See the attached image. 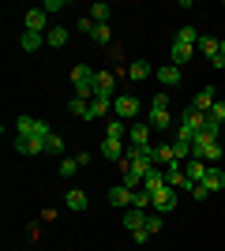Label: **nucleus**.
I'll return each mask as SVG.
<instances>
[{
	"label": "nucleus",
	"mask_w": 225,
	"mask_h": 251,
	"mask_svg": "<svg viewBox=\"0 0 225 251\" xmlns=\"http://www.w3.org/2000/svg\"><path fill=\"white\" fill-rule=\"evenodd\" d=\"M15 135H19V139H30V143H42V147H45V139L53 135V127L45 124V120H34V116L23 113L19 120H15Z\"/></svg>",
	"instance_id": "obj_1"
},
{
	"label": "nucleus",
	"mask_w": 225,
	"mask_h": 251,
	"mask_svg": "<svg viewBox=\"0 0 225 251\" xmlns=\"http://www.w3.org/2000/svg\"><path fill=\"white\" fill-rule=\"evenodd\" d=\"M72 86H75V98H94L98 90V72L94 68H86V64H79V68H72Z\"/></svg>",
	"instance_id": "obj_2"
},
{
	"label": "nucleus",
	"mask_w": 225,
	"mask_h": 251,
	"mask_svg": "<svg viewBox=\"0 0 225 251\" xmlns=\"http://www.w3.org/2000/svg\"><path fill=\"white\" fill-rule=\"evenodd\" d=\"M135 113H139V98H131V94L113 98V116L117 120H135Z\"/></svg>",
	"instance_id": "obj_3"
},
{
	"label": "nucleus",
	"mask_w": 225,
	"mask_h": 251,
	"mask_svg": "<svg viewBox=\"0 0 225 251\" xmlns=\"http://www.w3.org/2000/svg\"><path fill=\"white\" fill-rule=\"evenodd\" d=\"M176 202H180V195H176V188H169V184L161 191H154V210H158V214H173Z\"/></svg>",
	"instance_id": "obj_4"
},
{
	"label": "nucleus",
	"mask_w": 225,
	"mask_h": 251,
	"mask_svg": "<svg viewBox=\"0 0 225 251\" xmlns=\"http://www.w3.org/2000/svg\"><path fill=\"white\" fill-rule=\"evenodd\" d=\"M180 127L188 131V135H199V131H206V113H195L192 105L184 109V116H180Z\"/></svg>",
	"instance_id": "obj_5"
},
{
	"label": "nucleus",
	"mask_w": 225,
	"mask_h": 251,
	"mask_svg": "<svg viewBox=\"0 0 225 251\" xmlns=\"http://www.w3.org/2000/svg\"><path fill=\"white\" fill-rule=\"evenodd\" d=\"M109 206H120V210H128L131 206V199H135V191L128 188V184H117V188H109Z\"/></svg>",
	"instance_id": "obj_6"
},
{
	"label": "nucleus",
	"mask_w": 225,
	"mask_h": 251,
	"mask_svg": "<svg viewBox=\"0 0 225 251\" xmlns=\"http://www.w3.org/2000/svg\"><path fill=\"white\" fill-rule=\"evenodd\" d=\"M113 98H117V94H105V90H98V94L90 98V116H86V120H98V116H105L109 109H113Z\"/></svg>",
	"instance_id": "obj_7"
},
{
	"label": "nucleus",
	"mask_w": 225,
	"mask_h": 251,
	"mask_svg": "<svg viewBox=\"0 0 225 251\" xmlns=\"http://www.w3.org/2000/svg\"><path fill=\"white\" fill-rule=\"evenodd\" d=\"M150 127H154V131H169L173 127V113L169 109H154V105H150V120H147Z\"/></svg>",
	"instance_id": "obj_8"
},
{
	"label": "nucleus",
	"mask_w": 225,
	"mask_h": 251,
	"mask_svg": "<svg viewBox=\"0 0 225 251\" xmlns=\"http://www.w3.org/2000/svg\"><path fill=\"white\" fill-rule=\"evenodd\" d=\"M124 229H128V232H139V229H147V210H135V206H128V210H124Z\"/></svg>",
	"instance_id": "obj_9"
},
{
	"label": "nucleus",
	"mask_w": 225,
	"mask_h": 251,
	"mask_svg": "<svg viewBox=\"0 0 225 251\" xmlns=\"http://www.w3.org/2000/svg\"><path fill=\"white\" fill-rule=\"evenodd\" d=\"M210 169H214V165H206V161H199V157H192V161H188V169H184V176L192 180V184H203Z\"/></svg>",
	"instance_id": "obj_10"
},
{
	"label": "nucleus",
	"mask_w": 225,
	"mask_h": 251,
	"mask_svg": "<svg viewBox=\"0 0 225 251\" xmlns=\"http://www.w3.org/2000/svg\"><path fill=\"white\" fill-rule=\"evenodd\" d=\"M150 131H154V127H150V124H143V120H139V124H131V127H128L131 147H150Z\"/></svg>",
	"instance_id": "obj_11"
},
{
	"label": "nucleus",
	"mask_w": 225,
	"mask_h": 251,
	"mask_svg": "<svg viewBox=\"0 0 225 251\" xmlns=\"http://www.w3.org/2000/svg\"><path fill=\"white\" fill-rule=\"evenodd\" d=\"M165 184H169V180H165V169H158V165H154V169L147 173V176H143V188H147L150 195H154V191H161Z\"/></svg>",
	"instance_id": "obj_12"
},
{
	"label": "nucleus",
	"mask_w": 225,
	"mask_h": 251,
	"mask_svg": "<svg viewBox=\"0 0 225 251\" xmlns=\"http://www.w3.org/2000/svg\"><path fill=\"white\" fill-rule=\"evenodd\" d=\"M45 26H49V15H45L42 8L26 11V30H30V34H45Z\"/></svg>",
	"instance_id": "obj_13"
},
{
	"label": "nucleus",
	"mask_w": 225,
	"mask_h": 251,
	"mask_svg": "<svg viewBox=\"0 0 225 251\" xmlns=\"http://www.w3.org/2000/svg\"><path fill=\"white\" fill-rule=\"evenodd\" d=\"M192 49H195V45H188V42H173L169 64H176V68H180V64H188V60H192Z\"/></svg>",
	"instance_id": "obj_14"
},
{
	"label": "nucleus",
	"mask_w": 225,
	"mask_h": 251,
	"mask_svg": "<svg viewBox=\"0 0 225 251\" xmlns=\"http://www.w3.org/2000/svg\"><path fill=\"white\" fill-rule=\"evenodd\" d=\"M192 109H195V113H210V109H214V86H203V90L195 94Z\"/></svg>",
	"instance_id": "obj_15"
},
{
	"label": "nucleus",
	"mask_w": 225,
	"mask_h": 251,
	"mask_svg": "<svg viewBox=\"0 0 225 251\" xmlns=\"http://www.w3.org/2000/svg\"><path fill=\"white\" fill-rule=\"evenodd\" d=\"M101 157H109V161H124V143H120V139H105V143H101Z\"/></svg>",
	"instance_id": "obj_16"
},
{
	"label": "nucleus",
	"mask_w": 225,
	"mask_h": 251,
	"mask_svg": "<svg viewBox=\"0 0 225 251\" xmlns=\"http://www.w3.org/2000/svg\"><path fill=\"white\" fill-rule=\"evenodd\" d=\"M158 83H161V86H176V83H180V68H176V64L158 68Z\"/></svg>",
	"instance_id": "obj_17"
},
{
	"label": "nucleus",
	"mask_w": 225,
	"mask_h": 251,
	"mask_svg": "<svg viewBox=\"0 0 225 251\" xmlns=\"http://www.w3.org/2000/svg\"><path fill=\"white\" fill-rule=\"evenodd\" d=\"M150 72H154V68H150L147 60H131V64H128V72H124V75H128V79H135V83H143V79H147Z\"/></svg>",
	"instance_id": "obj_18"
},
{
	"label": "nucleus",
	"mask_w": 225,
	"mask_h": 251,
	"mask_svg": "<svg viewBox=\"0 0 225 251\" xmlns=\"http://www.w3.org/2000/svg\"><path fill=\"white\" fill-rule=\"evenodd\" d=\"M203 188L206 191H225V173H222V169H210V173H206V180H203Z\"/></svg>",
	"instance_id": "obj_19"
},
{
	"label": "nucleus",
	"mask_w": 225,
	"mask_h": 251,
	"mask_svg": "<svg viewBox=\"0 0 225 251\" xmlns=\"http://www.w3.org/2000/svg\"><path fill=\"white\" fill-rule=\"evenodd\" d=\"M120 169H124V184H128L131 191H139V188H143V176H147V173H139V169H131V165H124V161H120Z\"/></svg>",
	"instance_id": "obj_20"
},
{
	"label": "nucleus",
	"mask_w": 225,
	"mask_h": 251,
	"mask_svg": "<svg viewBox=\"0 0 225 251\" xmlns=\"http://www.w3.org/2000/svg\"><path fill=\"white\" fill-rule=\"evenodd\" d=\"M199 49H203L210 60H218V56H222V42H218V38H210V34H203V38H199Z\"/></svg>",
	"instance_id": "obj_21"
},
{
	"label": "nucleus",
	"mask_w": 225,
	"mask_h": 251,
	"mask_svg": "<svg viewBox=\"0 0 225 251\" xmlns=\"http://www.w3.org/2000/svg\"><path fill=\"white\" fill-rule=\"evenodd\" d=\"M45 45H53V49H60V45H68V26H53V30L45 34Z\"/></svg>",
	"instance_id": "obj_22"
},
{
	"label": "nucleus",
	"mask_w": 225,
	"mask_h": 251,
	"mask_svg": "<svg viewBox=\"0 0 225 251\" xmlns=\"http://www.w3.org/2000/svg\"><path fill=\"white\" fill-rule=\"evenodd\" d=\"M19 45H23V52H34L38 45H45V34H30V30H23Z\"/></svg>",
	"instance_id": "obj_23"
},
{
	"label": "nucleus",
	"mask_w": 225,
	"mask_h": 251,
	"mask_svg": "<svg viewBox=\"0 0 225 251\" xmlns=\"http://www.w3.org/2000/svg\"><path fill=\"white\" fill-rule=\"evenodd\" d=\"M64 202H68V210L83 214V210H86V191H68V195H64Z\"/></svg>",
	"instance_id": "obj_24"
},
{
	"label": "nucleus",
	"mask_w": 225,
	"mask_h": 251,
	"mask_svg": "<svg viewBox=\"0 0 225 251\" xmlns=\"http://www.w3.org/2000/svg\"><path fill=\"white\" fill-rule=\"evenodd\" d=\"M154 161H161V165H173V161H176L169 143H154Z\"/></svg>",
	"instance_id": "obj_25"
},
{
	"label": "nucleus",
	"mask_w": 225,
	"mask_h": 251,
	"mask_svg": "<svg viewBox=\"0 0 225 251\" xmlns=\"http://www.w3.org/2000/svg\"><path fill=\"white\" fill-rule=\"evenodd\" d=\"M68 113L86 120V116H90V101H86V98H72V101H68Z\"/></svg>",
	"instance_id": "obj_26"
},
{
	"label": "nucleus",
	"mask_w": 225,
	"mask_h": 251,
	"mask_svg": "<svg viewBox=\"0 0 225 251\" xmlns=\"http://www.w3.org/2000/svg\"><path fill=\"white\" fill-rule=\"evenodd\" d=\"M113 86H117L113 72H98V90H105V94H113ZM98 90H94V94H98Z\"/></svg>",
	"instance_id": "obj_27"
},
{
	"label": "nucleus",
	"mask_w": 225,
	"mask_h": 251,
	"mask_svg": "<svg viewBox=\"0 0 225 251\" xmlns=\"http://www.w3.org/2000/svg\"><path fill=\"white\" fill-rule=\"evenodd\" d=\"M109 15H113L109 4H94V8H90V19H94V23H109Z\"/></svg>",
	"instance_id": "obj_28"
},
{
	"label": "nucleus",
	"mask_w": 225,
	"mask_h": 251,
	"mask_svg": "<svg viewBox=\"0 0 225 251\" xmlns=\"http://www.w3.org/2000/svg\"><path fill=\"white\" fill-rule=\"evenodd\" d=\"M210 124H218V127H225V101H214V109H210Z\"/></svg>",
	"instance_id": "obj_29"
},
{
	"label": "nucleus",
	"mask_w": 225,
	"mask_h": 251,
	"mask_svg": "<svg viewBox=\"0 0 225 251\" xmlns=\"http://www.w3.org/2000/svg\"><path fill=\"white\" fill-rule=\"evenodd\" d=\"M90 38H94L98 45H105V42H113V34H109V23H98V26H94V34H90Z\"/></svg>",
	"instance_id": "obj_30"
},
{
	"label": "nucleus",
	"mask_w": 225,
	"mask_h": 251,
	"mask_svg": "<svg viewBox=\"0 0 225 251\" xmlns=\"http://www.w3.org/2000/svg\"><path fill=\"white\" fill-rule=\"evenodd\" d=\"M199 38H203V34L195 30V26H184V30L176 34V42H188V45H199Z\"/></svg>",
	"instance_id": "obj_31"
},
{
	"label": "nucleus",
	"mask_w": 225,
	"mask_h": 251,
	"mask_svg": "<svg viewBox=\"0 0 225 251\" xmlns=\"http://www.w3.org/2000/svg\"><path fill=\"white\" fill-rule=\"evenodd\" d=\"M105 139H124V120H113L105 127Z\"/></svg>",
	"instance_id": "obj_32"
},
{
	"label": "nucleus",
	"mask_w": 225,
	"mask_h": 251,
	"mask_svg": "<svg viewBox=\"0 0 225 251\" xmlns=\"http://www.w3.org/2000/svg\"><path fill=\"white\" fill-rule=\"evenodd\" d=\"M75 169H79V161H75V157H64V161H60V176H75Z\"/></svg>",
	"instance_id": "obj_33"
},
{
	"label": "nucleus",
	"mask_w": 225,
	"mask_h": 251,
	"mask_svg": "<svg viewBox=\"0 0 225 251\" xmlns=\"http://www.w3.org/2000/svg\"><path fill=\"white\" fill-rule=\"evenodd\" d=\"M147 232L154 236V232H161V214L154 210V214H147Z\"/></svg>",
	"instance_id": "obj_34"
},
{
	"label": "nucleus",
	"mask_w": 225,
	"mask_h": 251,
	"mask_svg": "<svg viewBox=\"0 0 225 251\" xmlns=\"http://www.w3.org/2000/svg\"><path fill=\"white\" fill-rule=\"evenodd\" d=\"M60 147H64V143H60V135H56V131L45 139V154H60Z\"/></svg>",
	"instance_id": "obj_35"
},
{
	"label": "nucleus",
	"mask_w": 225,
	"mask_h": 251,
	"mask_svg": "<svg viewBox=\"0 0 225 251\" xmlns=\"http://www.w3.org/2000/svg\"><path fill=\"white\" fill-rule=\"evenodd\" d=\"M60 8H64V0H45V4H42L45 15H49V11H60Z\"/></svg>",
	"instance_id": "obj_36"
},
{
	"label": "nucleus",
	"mask_w": 225,
	"mask_h": 251,
	"mask_svg": "<svg viewBox=\"0 0 225 251\" xmlns=\"http://www.w3.org/2000/svg\"><path fill=\"white\" fill-rule=\"evenodd\" d=\"M206 195H210V191H206V188H203V184H195V188H192V199H199V202H203V199H206Z\"/></svg>",
	"instance_id": "obj_37"
},
{
	"label": "nucleus",
	"mask_w": 225,
	"mask_h": 251,
	"mask_svg": "<svg viewBox=\"0 0 225 251\" xmlns=\"http://www.w3.org/2000/svg\"><path fill=\"white\" fill-rule=\"evenodd\" d=\"M169 101H173L169 94H158V98H154V109H169Z\"/></svg>",
	"instance_id": "obj_38"
},
{
	"label": "nucleus",
	"mask_w": 225,
	"mask_h": 251,
	"mask_svg": "<svg viewBox=\"0 0 225 251\" xmlns=\"http://www.w3.org/2000/svg\"><path fill=\"white\" fill-rule=\"evenodd\" d=\"M131 240H135V244H147V240H150V232L139 229V232H131Z\"/></svg>",
	"instance_id": "obj_39"
},
{
	"label": "nucleus",
	"mask_w": 225,
	"mask_h": 251,
	"mask_svg": "<svg viewBox=\"0 0 225 251\" xmlns=\"http://www.w3.org/2000/svg\"><path fill=\"white\" fill-rule=\"evenodd\" d=\"M222 56H225V38H222Z\"/></svg>",
	"instance_id": "obj_40"
}]
</instances>
